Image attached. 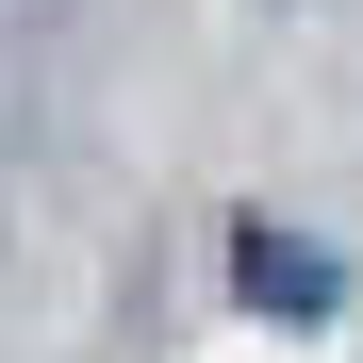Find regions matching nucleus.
I'll return each instance as SVG.
<instances>
[{
	"instance_id": "obj_1",
	"label": "nucleus",
	"mask_w": 363,
	"mask_h": 363,
	"mask_svg": "<svg viewBox=\"0 0 363 363\" xmlns=\"http://www.w3.org/2000/svg\"><path fill=\"white\" fill-rule=\"evenodd\" d=\"M231 281H248L264 314H330V264H314V248H281V231H248V264H231Z\"/></svg>"
}]
</instances>
